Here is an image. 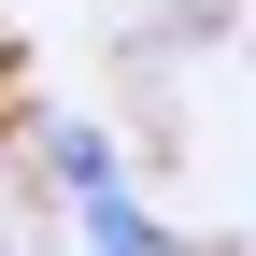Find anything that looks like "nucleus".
<instances>
[{
	"mask_svg": "<svg viewBox=\"0 0 256 256\" xmlns=\"http://www.w3.org/2000/svg\"><path fill=\"white\" fill-rule=\"evenodd\" d=\"M57 185H72V214H86V256H171V228H156V214L128 200L114 142H86V128H57Z\"/></svg>",
	"mask_w": 256,
	"mask_h": 256,
	"instance_id": "f257e3e1",
	"label": "nucleus"
}]
</instances>
